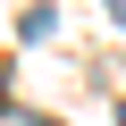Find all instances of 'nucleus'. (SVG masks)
Returning <instances> with one entry per match:
<instances>
[{"label": "nucleus", "mask_w": 126, "mask_h": 126, "mask_svg": "<svg viewBox=\"0 0 126 126\" xmlns=\"http://www.w3.org/2000/svg\"><path fill=\"white\" fill-rule=\"evenodd\" d=\"M118 126H126V109H118Z\"/></svg>", "instance_id": "obj_1"}, {"label": "nucleus", "mask_w": 126, "mask_h": 126, "mask_svg": "<svg viewBox=\"0 0 126 126\" xmlns=\"http://www.w3.org/2000/svg\"><path fill=\"white\" fill-rule=\"evenodd\" d=\"M42 126H59V118H42Z\"/></svg>", "instance_id": "obj_2"}]
</instances>
